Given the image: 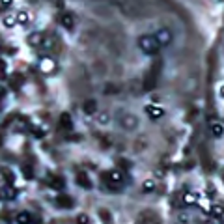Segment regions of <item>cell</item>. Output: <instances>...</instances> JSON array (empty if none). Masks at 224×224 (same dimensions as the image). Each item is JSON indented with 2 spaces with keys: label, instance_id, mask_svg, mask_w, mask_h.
I'll use <instances>...</instances> for the list:
<instances>
[{
  "label": "cell",
  "instance_id": "4fadbf2b",
  "mask_svg": "<svg viewBox=\"0 0 224 224\" xmlns=\"http://www.w3.org/2000/svg\"><path fill=\"white\" fill-rule=\"evenodd\" d=\"M144 189H146V191H151V189H153V181H146V183H144Z\"/></svg>",
  "mask_w": 224,
  "mask_h": 224
},
{
  "label": "cell",
  "instance_id": "2e32d148",
  "mask_svg": "<svg viewBox=\"0 0 224 224\" xmlns=\"http://www.w3.org/2000/svg\"><path fill=\"white\" fill-rule=\"evenodd\" d=\"M220 95H222V97H224V86H222V88H220Z\"/></svg>",
  "mask_w": 224,
  "mask_h": 224
},
{
  "label": "cell",
  "instance_id": "52a82bcc",
  "mask_svg": "<svg viewBox=\"0 0 224 224\" xmlns=\"http://www.w3.org/2000/svg\"><path fill=\"white\" fill-rule=\"evenodd\" d=\"M15 22H17V19H15V15H8V17H4V25L6 26H15Z\"/></svg>",
  "mask_w": 224,
  "mask_h": 224
},
{
  "label": "cell",
  "instance_id": "3957f363",
  "mask_svg": "<svg viewBox=\"0 0 224 224\" xmlns=\"http://www.w3.org/2000/svg\"><path fill=\"white\" fill-rule=\"evenodd\" d=\"M146 112H148V114H149V118H153V120H157V118H161L163 116V108L161 106H155V105H149L148 108H146Z\"/></svg>",
  "mask_w": 224,
  "mask_h": 224
},
{
  "label": "cell",
  "instance_id": "ba28073f",
  "mask_svg": "<svg viewBox=\"0 0 224 224\" xmlns=\"http://www.w3.org/2000/svg\"><path fill=\"white\" fill-rule=\"evenodd\" d=\"M17 222H19V224H28V222H30V215H28V213H21V215L17 217Z\"/></svg>",
  "mask_w": 224,
  "mask_h": 224
},
{
  "label": "cell",
  "instance_id": "277c9868",
  "mask_svg": "<svg viewBox=\"0 0 224 224\" xmlns=\"http://www.w3.org/2000/svg\"><path fill=\"white\" fill-rule=\"evenodd\" d=\"M39 69H41L43 73H49V71H52V69H54V62H52L51 58H43V62L39 64Z\"/></svg>",
  "mask_w": 224,
  "mask_h": 224
},
{
  "label": "cell",
  "instance_id": "9a60e30c",
  "mask_svg": "<svg viewBox=\"0 0 224 224\" xmlns=\"http://www.w3.org/2000/svg\"><path fill=\"white\" fill-rule=\"evenodd\" d=\"M0 2H2L4 6H10V4H11V0H0Z\"/></svg>",
  "mask_w": 224,
  "mask_h": 224
},
{
  "label": "cell",
  "instance_id": "7a4b0ae2",
  "mask_svg": "<svg viewBox=\"0 0 224 224\" xmlns=\"http://www.w3.org/2000/svg\"><path fill=\"white\" fill-rule=\"evenodd\" d=\"M153 37L157 39V43H159V45H166V43L172 41V34H170V30H166V28L157 30V34H155Z\"/></svg>",
  "mask_w": 224,
  "mask_h": 224
},
{
  "label": "cell",
  "instance_id": "7c38bea8",
  "mask_svg": "<svg viewBox=\"0 0 224 224\" xmlns=\"http://www.w3.org/2000/svg\"><path fill=\"white\" fill-rule=\"evenodd\" d=\"M194 200H196V194H185V202H187V204H192Z\"/></svg>",
  "mask_w": 224,
  "mask_h": 224
},
{
  "label": "cell",
  "instance_id": "8992f818",
  "mask_svg": "<svg viewBox=\"0 0 224 224\" xmlns=\"http://www.w3.org/2000/svg\"><path fill=\"white\" fill-rule=\"evenodd\" d=\"M211 133L215 134V137H220V134L224 133V127H222V123H213V125H211Z\"/></svg>",
  "mask_w": 224,
  "mask_h": 224
},
{
  "label": "cell",
  "instance_id": "6da1fadb",
  "mask_svg": "<svg viewBox=\"0 0 224 224\" xmlns=\"http://www.w3.org/2000/svg\"><path fill=\"white\" fill-rule=\"evenodd\" d=\"M138 45H140L142 52H146V54H153L157 51V47H159V43H157V39L153 36H142L138 39Z\"/></svg>",
  "mask_w": 224,
  "mask_h": 224
},
{
  "label": "cell",
  "instance_id": "30bf717a",
  "mask_svg": "<svg viewBox=\"0 0 224 224\" xmlns=\"http://www.w3.org/2000/svg\"><path fill=\"white\" fill-rule=\"evenodd\" d=\"M84 110L88 112V114H92V112L95 110V106H94V103H92V101H88V103H86V106H84Z\"/></svg>",
  "mask_w": 224,
  "mask_h": 224
},
{
  "label": "cell",
  "instance_id": "8fae6325",
  "mask_svg": "<svg viewBox=\"0 0 224 224\" xmlns=\"http://www.w3.org/2000/svg\"><path fill=\"white\" fill-rule=\"evenodd\" d=\"M110 177H112V181H122V174L120 172H112Z\"/></svg>",
  "mask_w": 224,
  "mask_h": 224
},
{
  "label": "cell",
  "instance_id": "9c48e42d",
  "mask_svg": "<svg viewBox=\"0 0 224 224\" xmlns=\"http://www.w3.org/2000/svg\"><path fill=\"white\" fill-rule=\"evenodd\" d=\"M62 25L67 26V28H71V26H73V19H71V15H64V17H62Z\"/></svg>",
  "mask_w": 224,
  "mask_h": 224
},
{
  "label": "cell",
  "instance_id": "5b68a950",
  "mask_svg": "<svg viewBox=\"0 0 224 224\" xmlns=\"http://www.w3.org/2000/svg\"><path fill=\"white\" fill-rule=\"evenodd\" d=\"M15 19H17V22H21V25H25V22H28V13L26 11H19L17 15H15Z\"/></svg>",
  "mask_w": 224,
  "mask_h": 224
},
{
  "label": "cell",
  "instance_id": "5bb4252c",
  "mask_svg": "<svg viewBox=\"0 0 224 224\" xmlns=\"http://www.w3.org/2000/svg\"><path fill=\"white\" fill-rule=\"evenodd\" d=\"M99 122H101V123H106V122H108V116H106V114H101V116H99Z\"/></svg>",
  "mask_w": 224,
  "mask_h": 224
}]
</instances>
